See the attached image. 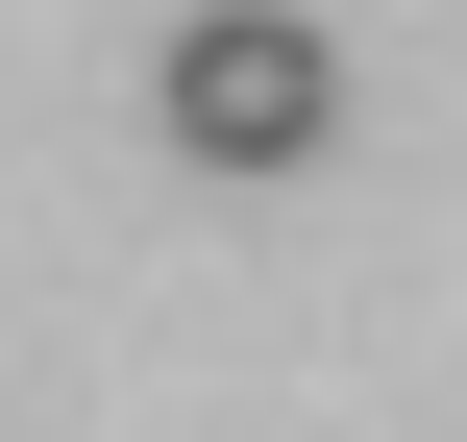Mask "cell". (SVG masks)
<instances>
[{"label": "cell", "mask_w": 467, "mask_h": 442, "mask_svg": "<svg viewBox=\"0 0 467 442\" xmlns=\"http://www.w3.org/2000/svg\"><path fill=\"white\" fill-rule=\"evenodd\" d=\"M148 123H172L197 172H320V148H345V49H320L296 0H197L172 74H148Z\"/></svg>", "instance_id": "1"}]
</instances>
